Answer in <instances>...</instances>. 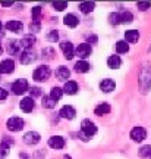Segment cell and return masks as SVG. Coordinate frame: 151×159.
<instances>
[{
    "label": "cell",
    "instance_id": "obj_1",
    "mask_svg": "<svg viewBox=\"0 0 151 159\" xmlns=\"http://www.w3.org/2000/svg\"><path fill=\"white\" fill-rule=\"evenodd\" d=\"M81 133H82L84 140H88L91 136H94L97 133V127H95V124L91 119H84L81 122Z\"/></svg>",
    "mask_w": 151,
    "mask_h": 159
},
{
    "label": "cell",
    "instance_id": "obj_2",
    "mask_svg": "<svg viewBox=\"0 0 151 159\" xmlns=\"http://www.w3.org/2000/svg\"><path fill=\"white\" fill-rule=\"evenodd\" d=\"M50 74H51L50 68L47 65H41L38 68H35V71H34V74H32V78L35 81H38V83H43V81H47V80L50 78Z\"/></svg>",
    "mask_w": 151,
    "mask_h": 159
},
{
    "label": "cell",
    "instance_id": "obj_3",
    "mask_svg": "<svg viewBox=\"0 0 151 159\" xmlns=\"http://www.w3.org/2000/svg\"><path fill=\"white\" fill-rule=\"evenodd\" d=\"M27 90H28V81L25 78H19L12 84V91H13V94H16V96L24 94Z\"/></svg>",
    "mask_w": 151,
    "mask_h": 159
},
{
    "label": "cell",
    "instance_id": "obj_4",
    "mask_svg": "<svg viewBox=\"0 0 151 159\" xmlns=\"http://www.w3.org/2000/svg\"><path fill=\"white\" fill-rule=\"evenodd\" d=\"M6 127H7V130L9 131H13V133L21 131L24 128V119L19 118V116H12V118L7 119Z\"/></svg>",
    "mask_w": 151,
    "mask_h": 159
},
{
    "label": "cell",
    "instance_id": "obj_5",
    "mask_svg": "<svg viewBox=\"0 0 151 159\" xmlns=\"http://www.w3.org/2000/svg\"><path fill=\"white\" fill-rule=\"evenodd\" d=\"M75 55L78 57H81V61H84L85 57H88L91 55V46L88 43H82L75 49Z\"/></svg>",
    "mask_w": 151,
    "mask_h": 159
},
{
    "label": "cell",
    "instance_id": "obj_6",
    "mask_svg": "<svg viewBox=\"0 0 151 159\" xmlns=\"http://www.w3.org/2000/svg\"><path fill=\"white\" fill-rule=\"evenodd\" d=\"M60 49H62V52H63V55H65V57H66L67 61L72 59L73 55H75V49H73V44L71 41H62Z\"/></svg>",
    "mask_w": 151,
    "mask_h": 159
},
{
    "label": "cell",
    "instance_id": "obj_7",
    "mask_svg": "<svg viewBox=\"0 0 151 159\" xmlns=\"http://www.w3.org/2000/svg\"><path fill=\"white\" fill-rule=\"evenodd\" d=\"M15 71V62L12 59H5L0 62V74H12Z\"/></svg>",
    "mask_w": 151,
    "mask_h": 159
},
{
    "label": "cell",
    "instance_id": "obj_8",
    "mask_svg": "<svg viewBox=\"0 0 151 159\" xmlns=\"http://www.w3.org/2000/svg\"><path fill=\"white\" fill-rule=\"evenodd\" d=\"M41 140V136H40L37 131H28L25 136H24V142L29 144V146H34V144H37V143Z\"/></svg>",
    "mask_w": 151,
    "mask_h": 159
},
{
    "label": "cell",
    "instance_id": "obj_9",
    "mask_svg": "<svg viewBox=\"0 0 151 159\" xmlns=\"http://www.w3.org/2000/svg\"><path fill=\"white\" fill-rule=\"evenodd\" d=\"M145 137H147V131L142 127H135L134 130L131 131V139L134 142H142Z\"/></svg>",
    "mask_w": 151,
    "mask_h": 159
},
{
    "label": "cell",
    "instance_id": "obj_10",
    "mask_svg": "<svg viewBox=\"0 0 151 159\" xmlns=\"http://www.w3.org/2000/svg\"><path fill=\"white\" fill-rule=\"evenodd\" d=\"M34 106H35V103H34L32 97H24L22 100H21V103H19V108H21V111L27 112V114L32 111Z\"/></svg>",
    "mask_w": 151,
    "mask_h": 159
},
{
    "label": "cell",
    "instance_id": "obj_11",
    "mask_svg": "<svg viewBox=\"0 0 151 159\" xmlns=\"http://www.w3.org/2000/svg\"><path fill=\"white\" fill-rule=\"evenodd\" d=\"M49 146L51 149H63L65 148V139L60 136H53L49 139Z\"/></svg>",
    "mask_w": 151,
    "mask_h": 159
},
{
    "label": "cell",
    "instance_id": "obj_12",
    "mask_svg": "<svg viewBox=\"0 0 151 159\" xmlns=\"http://www.w3.org/2000/svg\"><path fill=\"white\" fill-rule=\"evenodd\" d=\"M76 115V111L71 106V105H65L63 108L60 109V116L65 119H73Z\"/></svg>",
    "mask_w": 151,
    "mask_h": 159
},
{
    "label": "cell",
    "instance_id": "obj_13",
    "mask_svg": "<svg viewBox=\"0 0 151 159\" xmlns=\"http://www.w3.org/2000/svg\"><path fill=\"white\" fill-rule=\"evenodd\" d=\"M19 61H21V63H24V65H29V63H32L34 61H35V56H34V53L31 50H25L21 53Z\"/></svg>",
    "mask_w": 151,
    "mask_h": 159
},
{
    "label": "cell",
    "instance_id": "obj_14",
    "mask_svg": "<svg viewBox=\"0 0 151 159\" xmlns=\"http://www.w3.org/2000/svg\"><path fill=\"white\" fill-rule=\"evenodd\" d=\"M6 28L9 30V31H12V33H21L24 28V25L21 21H16V19H12V21H9V22L6 24Z\"/></svg>",
    "mask_w": 151,
    "mask_h": 159
},
{
    "label": "cell",
    "instance_id": "obj_15",
    "mask_svg": "<svg viewBox=\"0 0 151 159\" xmlns=\"http://www.w3.org/2000/svg\"><path fill=\"white\" fill-rule=\"evenodd\" d=\"M100 90L104 91V93H112V91L114 90V81L110 78L103 80L100 83Z\"/></svg>",
    "mask_w": 151,
    "mask_h": 159
},
{
    "label": "cell",
    "instance_id": "obj_16",
    "mask_svg": "<svg viewBox=\"0 0 151 159\" xmlns=\"http://www.w3.org/2000/svg\"><path fill=\"white\" fill-rule=\"evenodd\" d=\"M63 22H65V25H67V27L75 28V27L79 24V19H78L76 15H73V13H67V15H65V18H63Z\"/></svg>",
    "mask_w": 151,
    "mask_h": 159
},
{
    "label": "cell",
    "instance_id": "obj_17",
    "mask_svg": "<svg viewBox=\"0 0 151 159\" xmlns=\"http://www.w3.org/2000/svg\"><path fill=\"white\" fill-rule=\"evenodd\" d=\"M76 91H78V84H76L75 81H66V83H65V85H63V93L72 96Z\"/></svg>",
    "mask_w": 151,
    "mask_h": 159
},
{
    "label": "cell",
    "instance_id": "obj_18",
    "mask_svg": "<svg viewBox=\"0 0 151 159\" xmlns=\"http://www.w3.org/2000/svg\"><path fill=\"white\" fill-rule=\"evenodd\" d=\"M140 39V33L138 30H129L125 33V41L126 43H136Z\"/></svg>",
    "mask_w": 151,
    "mask_h": 159
},
{
    "label": "cell",
    "instance_id": "obj_19",
    "mask_svg": "<svg viewBox=\"0 0 151 159\" xmlns=\"http://www.w3.org/2000/svg\"><path fill=\"white\" fill-rule=\"evenodd\" d=\"M21 43V47H24L25 50H28L29 47L35 43V35L34 34H27V35H24V39L22 41H19Z\"/></svg>",
    "mask_w": 151,
    "mask_h": 159
},
{
    "label": "cell",
    "instance_id": "obj_20",
    "mask_svg": "<svg viewBox=\"0 0 151 159\" xmlns=\"http://www.w3.org/2000/svg\"><path fill=\"white\" fill-rule=\"evenodd\" d=\"M7 52L11 55H18L21 52V43L16 41V40H9V43H7Z\"/></svg>",
    "mask_w": 151,
    "mask_h": 159
},
{
    "label": "cell",
    "instance_id": "obj_21",
    "mask_svg": "<svg viewBox=\"0 0 151 159\" xmlns=\"http://www.w3.org/2000/svg\"><path fill=\"white\" fill-rule=\"evenodd\" d=\"M75 71L79 72V74H84V72H88L90 71V63L87 61H78L75 63Z\"/></svg>",
    "mask_w": 151,
    "mask_h": 159
},
{
    "label": "cell",
    "instance_id": "obj_22",
    "mask_svg": "<svg viewBox=\"0 0 151 159\" xmlns=\"http://www.w3.org/2000/svg\"><path fill=\"white\" fill-rule=\"evenodd\" d=\"M107 65H109V68L110 69H119L120 68V65H122V61H120V57L119 56H110L107 59Z\"/></svg>",
    "mask_w": 151,
    "mask_h": 159
},
{
    "label": "cell",
    "instance_id": "obj_23",
    "mask_svg": "<svg viewBox=\"0 0 151 159\" xmlns=\"http://www.w3.org/2000/svg\"><path fill=\"white\" fill-rule=\"evenodd\" d=\"M69 75H71V72H69V69L66 66H59L56 69V77L59 80H62V81H66L69 78Z\"/></svg>",
    "mask_w": 151,
    "mask_h": 159
},
{
    "label": "cell",
    "instance_id": "obj_24",
    "mask_svg": "<svg viewBox=\"0 0 151 159\" xmlns=\"http://www.w3.org/2000/svg\"><path fill=\"white\" fill-rule=\"evenodd\" d=\"M134 21V15L131 13V12L128 11H123L119 13V22H122V24H131Z\"/></svg>",
    "mask_w": 151,
    "mask_h": 159
},
{
    "label": "cell",
    "instance_id": "obj_25",
    "mask_svg": "<svg viewBox=\"0 0 151 159\" xmlns=\"http://www.w3.org/2000/svg\"><path fill=\"white\" fill-rule=\"evenodd\" d=\"M95 115H98V116H101V115H107L109 112H110V105L109 103H100L97 108H95Z\"/></svg>",
    "mask_w": 151,
    "mask_h": 159
},
{
    "label": "cell",
    "instance_id": "obj_26",
    "mask_svg": "<svg viewBox=\"0 0 151 159\" xmlns=\"http://www.w3.org/2000/svg\"><path fill=\"white\" fill-rule=\"evenodd\" d=\"M94 7H95L94 2H82L79 5V11L82 12V13H90V12L94 11Z\"/></svg>",
    "mask_w": 151,
    "mask_h": 159
},
{
    "label": "cell",
    "instance_id": "obj_27",
    "mask_svg": "<svg viewBox=\"0 0 151 159\" xmlns=\"http://www.w3.org/2000/svg\"><path fill=\"white\" fill-rule=\"evenodd\" d=\"M62 96H63V90H62V89H59V87H53V89H51L50 97L54 100V102H57Z\"/></svg>",
    "mask_w": 151,
    "mask_h": 159
},
{
    "label": "cell",
    "instance_id": "obj_28",
    "mask_svg": "<svg viewBox=\"0 0 151 159\" xmlns=\"http://www.w3.org/2000/svg\"><path fill=\"white\" fill-rule=\"evenodd\" d=\"M41 105H43V108L53 109L54 106H56V102H54L50 96H44V97H43V103H41Z\"/></svg>",
    "mask_w": 151,
    "mask_h": 159
},
{
    "label": "cell",
    "instance_id": "obj_29",
    "mask_svg": "<svg viewBox=\"0 0 151 159\" xmlns=\"http://www.w3.org/2000/svg\"><path fill=\"white\" fill-rule=\"evenodd\" d=\"M129 50V46H128V43L126 41H118L116 43V52L118 53H126V52Z\"/></svg>",
    "mask_w": 151,
    "mask_h": 159
},
{
    "label": "cell",
    "instance_id": "obj_30",
    "mask_svg": "<svg viewBox=\"0 0 151 159\" xmlns=\"http://www.w3.org/2000/svg\"><path fill=\"white\" fill-rule=\"evenodd\" d=\"M40 28H41V24H40L38 19H34L32 22L29 24V31H31V34H32V33H38Z\"/></svg>",
    "mask_w": 151,
    "mask_h": 159
},
{
    "label": "cell",
    "instance_id": "obj_31",
    "mask_svg": "<svg viewBox=\"0 0 151 159\" xmlns=\"http://www.w3.org/2000/svg\"><path fill=\"white\" fill-rule=\"evenodd\" d=\"M140 155L142 156V158H150L151 156V146L150 144H148V146H144V148H141Z\"/></svg>",
    "mask_w": 151,
    "mask_h": 159
},
{
    "label": "cell",
    "instance_id": "obj_32",
    "mask_svg": "<svg viewBox=\"0 0 151 159\" xmlns=\"http://www.w3.org/2000/svg\"><path fill=\"white\" fill-rule=\"evenodd\" d=\"M53 7H54L57 12H62L67 7V3L66 2H54V3H53Z\"/></svg>",
    "mask_w": 151,
    "mask_h": 159
},
{
    "label": "cell",
    "instance_id": "obj_33",
    "mask_svg": "<svg viewBox=\"0 0 151 159\" xmlns=\"http://www.w3.org/2000/svg\"><path fill=\"white\" fill-rule=\"evenodd\" d=\"M53 56H54V50H53V49H49V47L43 49V57H45V59H53Z\"/></svg>",
    "mask_w": 151,
    "mask_h": 159
},
{
    "label": "cell",
    "instance_id": "obj_34",
    "mask_svg": "<svg viewBox=\"0 0 151 159\" xmlns=\"http://www.w3.org/2000/svg\"><path fill=\"white\" fill-rule=\"evenodd\" d=\"M136 7H138L140 11H147V9L151 7V5H150V2H138V3H136Z\"/></svg>",
    "mask_w": 151,
    "mask_h": 159
},
{
    "label": "cell",
    "instance_id": "obj_35",
    "mask_svg": "<svg viewBox=\"0 0 151 159\" xmlns=\"http://www.w3.org/2000/svg\"><path fill=\"white\" fill-rule=\"evenodd\" d=\"M47 40H49V41H53V43H56L57 40H59V34H57V31H50V33L47 34Z\"/></svg>",
    "mask_w": 151,
    "mask_h": 159
},
{
    "label": "cell",
    "instance_id": "obj_36",
    "mask_svg": "<svg viewBox=\"0 0 151 159\" xmlns=\"http://www.w3.org/2000/svg\"><path fill=\"white\" fill-rule=\"evenodd\" d=\"M109 19H110V24H112V25H118V24H120L119 22V13H110Z\"/></svg>",
    "mask_w": 151,
    "mask_h": 159
},
{
    "label": "cell",
    "instance_id": "obj_37",
    "mask_svg": "<svg viewBox=\"0 0 151 159\" xmlns=\"http://www.w3.org/2000/svg\"><path fill=\"white\" fill-rule=\"evenodd\" d=\"M31 15H32L34 19H37V18L41 15V7H40V6H35V7H32V9H31Z\"/></svg>",
    "mask_w": 151,
    "mask_h": 159
},
{
    "label": "cell",
    "instance_id": "obj_38",
    "mask_svg": "<svg viewBox=\"0 0 151 159\" xmlns=\"http://www.w3.org/2000/svg\"><path fill=\"white\" fill-rule=\"evenodd\" d=\"M41 94V89H38V87H32L31 89V97H35V96H40Z\"/></svg>",
    "mask_w": 151,
    "mask_h": 159
},
{
    "label": "cell",
    "instance_id": "obj_39",
    "mask_svg": "<svg viewBox=\"0 0 151 159\" xmlns=\"http://www.w3.org/2000/svg\"><path fill=\"white\" fill-rule=\"evenodd\" d=\"M6 97H7V91H6L5 89H2V87H0V100H5Z\"/></svg>",
    "mask_w": 151,
    "mask_h": 159
},
{
    "label": "cell",
    "instance_id": "obj_40",
    "mask_svg": "<svg viewBox=\"0 0 151 159\" xmlns=\"http://www.w3.org/2000/svg\"><path fill=\"white\" fill-rule=\"evenodd\" d=\"M12 5H13V2H3V3H2L3 7H9V6H12Z\"/></svg>",
    "mask_w": 151,
    "mask_h": 159
},
{
    "label": "cell",
    "instance_id": "obj_41",
    "mask_svg": "<svg viewBox=\"0 0 151 159\" xmlns=\"http://www.w3.org/2000/svg\"><path fill=\"white\" fill-rule=\"evenodd\" d=\"M2 52H3V49H2V46H0V55H2Z\"/></svg>",
    "mask_w": 151,
    "mask_h": 159
},
{
    "label": "cell",
    "instance_id": "obj_42",
    "mask_svg": "<svg viewBox=\"0 0 151 159\" xmlns=\"http://www.w3.org/2000/svg\"><path fill=\"white\" fill-rule=\"evenodd\" d=\"M0 31H2V22H0Z\"/></svg>",
    "mask_w": 151,
    "mask_h": 159
},
{
    "label": "cell",
    "instance_id": "obj_43",
    "mask_svg": "<svg viewBox=\"0 0 151 159\" xmlns=\"http://www.w3.org/2000/svg\"><path fill=\"white\" fill-rule=\"evenodd\" d=\"M150 158H151V156H150Z\"/></svg>",
    "mask_w": 151,
    "mask_h": 159
}]
</instances>
